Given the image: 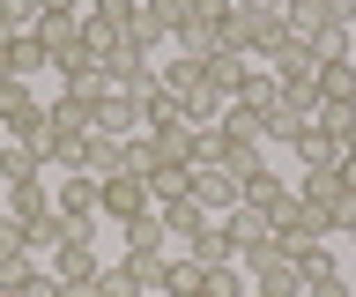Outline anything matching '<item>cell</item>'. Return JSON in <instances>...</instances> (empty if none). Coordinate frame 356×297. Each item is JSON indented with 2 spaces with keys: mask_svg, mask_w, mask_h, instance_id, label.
<instances>
[{
  "mask_svg": "<svg viewBox=\"0 0 356 297\" xmlns=\"http://www.w3.org/2000/svg\"><path fill=\"white\" fill-rule=\"evenodd\" d=\"M200 297H252V275L230 260V268H208L200 275Z\"/></svg>",
  "mask_w": 356,
  "mask_h": 297,
  "instance_id": "cb8c5ba5",
  "label": "cell"
},
{
  "mask_svg": "<svg viewBox=\"0 0 356 297\" xmlns=\"http://www.w3.org/2000/svg\"><path fill=\"white\" fill-rule=\"evenodd\" d=\"M186 260H200V268H230V260H238V246L222 238V223H208L193 246H186Z\"/></svg>",
  "mask_w": 356,
  "mask_h": 297,
  "instance_id": "ffe728a7",
  "label": "cell"
},
{
  "mask_svg": "<svg viewBox=\"0 0 356 297\" xmlns=\"http://www.w3.org/2000/svg\"><path fill=\"white\" fill-rule=\"evenodd\" d=\"M119 163H127V179H149V171H156V141L149 134H127V156H119Z\"/></svg>",
  "mask_w": 356,
  "mask_h": 297,
  "instance_id": "4316f807",
  "label": "cell"
},
{
  "mask_svg": "<svg viewBox=\"0 0 356 297\" xmlns=\"http://www.w3.org/2000/svg\"><path fill=\"white\" fill-rule=\"evenodd\" d=\"M156 216H163V238H171V252H186V246L200 238V230L216 223V216H208V208H193V201H163Z\"/></svg>",
  "mask_w": 356,
  "mask_h": 297,
  "instance_id": "7c38bea8",
  "label": "cell"
},
{
  "mask_svg": "<svg viewBox=\"0 0 356 297\" xmlns=\"http://www.w3.org/2000/svg\"><path fill=\"white\" fill-rule=\"evenodd\" d=\"M297 260V275H305V290H319V282H341V260H334V246L319 238V246H305V252H289Z\"/></svg>",
  "mask_w": 356,
  "mask_h": 297,
  "instance_id": "e0dca14e",
  "label": "cell"
},
{
  "mask_svg": "<svg viewBox=\"0 0 356 297\" xmlns=\"http://www.w3.org/2000/svg\"><path fill=\"white\" fill-rule=\"evenodd\" d=\"M341 163H356V112H349V127H341Z\"/></svg>",
  "mask_w": 356,
  "mask_h": 297,
  "instance_id": "f1b7e54d",
  "label": "cell"
},
{
  "mask_svg": "<svg viewBox=\"0 0 356 297\" xmlns=\"http://www.w3.org/2000/svg\"><path fill=\"white\" fill-rule=\"evenodd\" d=\"M349 60H356V30H349Z\"/></svg>",
  "mask_w": 356,
  "mask_h": 297,
  "instance_id": "f546056e",
  "label": "cell"
},
{
  "mask_svg": "<svg viewBox=\"0 0 356 297\" xmlns=\"http://www.w3.org/2000/svg\"><path fill=\"white\" fill-rule=\"evenodd\" d=\"M156 82H163V97L186 112V104L208 90V60H193V52H171V60H156Z\"/></svg>",
  "mask_w": 356,
  "mask_h": 297,
  "instance_id": "52a82bcc",
  "label": "cell"
},
{
  "mask_svg": "<svg viewBox=\"0 0 356 297\" xmlns=\"http://www.w3.org/2000/svg\"><path fill=\"white\" fill-rule=\"evenodd\" d=\"M52 208H60L67 223H97V179L89 171H60L52 179Z\"/></svg>",
  "mask_w": 356,
  "mask_h": 297,
  "instance_id": "8fae6325",
  "label": "cell"
},
{
  "mask_svg": "<svg viewBox=\"0 0 356 297\" xmlns=\"http://www.w3.org/2000/svg\"><path fill=\"white\" fill-rule=\"evenodd\" d=\"M178 52H193V60H216L230 45V0H178Z\"/></svg>",
  "mask_w": 356,
  "mask_h": 297,
  "instance_id": "6da1fadb",
  "label": "cell"
},
{
  "mask_svg": "<svg viewBox=\"0 0 356 297\" xmlns=\"http://www.w3.org/2000/svg\"><path fill=\"white\" fill-rule=\"evenodd\" d=\"M22 268H30V252H22V223H8V216H0V290H8Z\"/></svg>",
  "mask_w": 356,
  "mask_h": 297,
  "instance_id": "603a6c76",
  "label": "cell"
},
{
  "mask_svg": "<svg viewBox=\"0 0 356 297\" xmlns=\"http://www.w3.org/2000/svg\"><path fill=\"white\" fill-rule=\"evenodd\" d=\"M89 290H97V297H149V290H141V275H134L127 260H119V268H97V282H89Z\"/></svg>",
  "mask_w": 356,
  "mask_h": 297,
  "instance_id": "d4e9b609",
  "label": "cell"
},
{
  "mask_svg": "<svg viewBox=\"0 0 356 297\" xmlns=\"http://www.w3.org/2000/svg\"><path fill=\"white\" fill-rule=\"evenodd\" d=\"M0 141H8V127H0Z\"/></svg>",
  "mask_w": 356,
  "mask_h": 297,
  "instance_id": "4dcf8cb0",
  "label": "cell"
},
{
  "mask_svg": "<svg viewBox=\"0 0 356 297\" xmlns=\"http://www.w3.org/2000/svg\"><path fill=\"white\" fill-rule=\"evenodd\" d=\"M52 208V179H30V186H8V223H38Z\"/></svg>",
  "mask_w": 356,
  "mask_h": 297,
  "instance_id": "2e32d148",
  "label": "cell"
},
{
  "mask_svg": "<svg viewBox=\"0 0 356 297\" xmlns=\"http://www.w3.org/2000/svg\"><path fill=\"white\" fill-rule=\"evenodd\" d=\"M82 141H89V127L67 104H44V127H38V163H44V179H60V171H82Z\"/></svg>",
  "mask_w": 356,
  "mask_h": 297,
  "instance_id": "7a4b0ae2",
  "label": "cell"
},
{
  "mask_svg": "<svg viewBox=\"0 0 356 297\" xmlns=\"http://www.w3.org/2000/svg\"><path fill=\"white\" fill-rule=\"evenodd\" d=\"M289 193H297V179H282L275 163H252V171L238 179V208H260V216H275Z\"/></svg>",
  "mask_w": 356,
  "mask_h": 297,
  "instance_id": "ba28073f",
  "label": "cell"
},
{
  "mask_svg": "<svg viewBox=\"0 0 356 297\" xmlns=\"http://www.w3.org/2000/svg\"><path fill=\"white\" fill-rule=\"evenodd\" d=\"M67 230H74V223H67L60 208H44L38 223H22V252H52V246H60V238H67Z\"/></svg>",
  "mask_w": 356,
  "mask_h": 297,
  "instance_id": "7402d4cb",
  "label": "cell"
},
{
  "mask_svg": "<svg viewBox=\"0 0 356 297\" xmlns=\"http://www.w3.org/2000/svg\"><path fill=\"white\" fill-rule=\"evenodd\" d=\"M97 268H104V260H97V246H89V223H74L60 246H52V275H60V290H89Z\"/></svg>",
  "mask_w": 356,
  "mask_h": 297,
  "instance_id": "277c9868",
  "label": "cell"
},
{
  "mask_svg": "<svg viewBox=\"0 0 356 297\" xmlns=\"http://www.w3.org/2000/svg\"><path fill=\"white\" fill-rule=\"evenodd\" d=\"M200 260H186V252H171V260H163V282H156V297H200Z\"/></svg>",
  "mask_w": 356,
  "mask_h": 297,
  "instance_id": "ac0fdd59",
  "label": "cell"
},
{
  "mask_svg": "<svg viewBox=\"0 0 356 297\" xmlns=\"http://www.w3.org/2000/svg\"><path fill=\"white\" fill-rule=\"evenodd\" d=\"M252 297H267V290H252Z\"/></svg>",
  "mask_w": 356,
  "mask_h": 297,
  "instance_id": "d6a6232c",
  "label": "cell"
},
{
  "mask_svg": "<svg viewBox=\"0 0 356 297\" xmlns=\"http://www.w3.org/2000/svg\"><path fill=\"white\" fill-rule=\"evenodd\" d=\"M275 38H289V0H230V45L267 60Z\"/></svg>",
  "mask_w": 356,
  "mask_h": 297,
  "instance_id": "3957f363",
  "label": "cell"
},
{
  "mask_svg": "<svg viewBox=\"0 0 356 297\" xmlns=\"http://www.w3.org/2000/svg\"><path fill=\"white\" fill-rule=\"evenodd\" d=\"M0 30H8V23H0Z\"/></svg>",
  "mask_w": 356,
  "mask_h": 297,
  "instance_id": "836d02e7",
  "label": "cell"
},
{
  "mask_svg": "<svg viewBox=\"0 0 356 297\" xmlns=\"http://www.w3.org/2000/svg\"><path fill=\"white\" fill-rule=\"evenodd\" d=\"M8 297H67V290H60V275H52V268H22L15 282H8Z\"/></svg>",
  "mask_w": 356,
  "mask_h": 297,
  "instance_id": "484cf974",
  "label": "cell"
},
{
  "mask_svg": "<svg viewBox=\"0 0 356 297\" xmlns=\"http://www.w3.org/2000/svg\"><path fill=\"white\" fill-rule=\"evenodd\" d=\"M297 171H341V127L312 119L305 134H297Z\"/></svg>",
  "mask_w": 356,
  "mask_h": 297,
  "instance_id": "30bf717a",
  "label": "cell"
},
{
  "mask_svg": "<svg viewBox=\"0 0 356 297\" xmlns=\"http://www.w3.org/2000/svg\"><path fill=\"white\" fill-rule=\"evenodd\" d=\"M186 201L208 208V216H230V208H238V171H222V163H193V171H186Z\"/></svg>",
  "mask_w": 356,
  "mask_h": 297,
  "instance_id": "5b68a950",
  "label": "cell"
},
{
  "mask_svg": "<svg viewBox=\"0 0 356 297\" xmlns=\"http://www.w3.org/2000/svg\"><path fill=\"white\" fill-rule=\"evenodd\" d=\"M252 290H267V297H305V275H297V260H289V252H275V260H260V268H252Z\"/></svg>",
  "mask_w": 356,
  "mask_h": 297,
  "instance_id": "9a60e30c",
  "label": "cell"
},
{
  "mask_svg": "<svg viewBox=\"0 0 356 297\" xmlns=\"http://www.w3.org/2000/svg\"><path fill=\"white\" fill-rule=\"evenodd\" d=\"M119 156H127V141H119V134H97V127H89V141H82V171H89V179H119V171H127Z\"/></svg>",
  "mask_w": 356,
  "mask_h": 297,
  "instance_id": "5bb4252c",
  "label": "cell"
},
{
  "mask_svg": "<svg viewBox=\"0 0 356 297\" xmlns=\"http://www.w3.org/2000/svg\"><path fill=\"white\" fill-rule=\"evenodd\" d=\"M319 104L356 112V60H319Z\"/></svg>",
  "mask_w": 356,
  "mask_h": 297,
  "instance_id": "4fadbf2b",
  "label": "cell"
},
{
  "mask_svg": "<svg viewBox=\"0 0 356 297\" xmlns=\"http://www.w3.org/2000/svg\"><path fill=\"white\" fill-rule=\"evenodd\" d=\"M349 297H356V290H349Z\"/></svg>",
  "mask_w": 356,
  "mask_h": 297,
  "instance_id": "e575fe53",
  "label": "cell"
},
{
  "mask_svg": "<svg viewBox=\"0 0 356 297\" xmlns=\"http://www.w3.org/2000/svg\"><path fill=\"white\" fill-rule=\"evenodd\" d=\"M238 104H245V112H252V119H267V112H275V104H282V82H275V74H267V67H252V82H245V90H238Z\"/></svg>",
  "mask_w": 356,
  "mask_h": 297,
  "instance_id": "44dd1931",
  "label": "cell"
},
{
  "mask_svg": "<svg viewBox=\"0 0 356 297\" xmlns=\"http://www.w3.org/2000/svg\"><path fill=\"white\" fill-rule=\"evenodd\" d=\"M349 246H356V230H349Z\"/></svg>",
  "mask_w": 356,
  "mask_h": 297,
  "instance_id": "1f68e13d",
  "label": "cell"
},
{
  "mask_svg": "<svg viewBox=\"0 0 356 297\" xmlns=\"http://www.w3.org/2000/svg\"><path fill=\"white\" fill-rule=\"evenodd\" d=\"M149 179H97V216H111V223H134V216H149Z\"/></svg>",
  "mask_w": 356,
  "mask_h": 297,
  "instance_id": "8992f818",
  "label": "cell"
},
{
  "mask_svg": "<svg viewBox=\"0 0 356 297\" xmlns=\"http://www.w3.org/2000/svg\"><path fill=\"white\" fill-rule=\"evenodd\" d=\"M252 67H260V60H252V52H245V45H222L216 60H208V90H216L222 104H238V90H245V82H252Z\"/></svg>",
  "mask_w": 356,
  "mask_h": 297,
  "instance_id": "9c48e42d",
  "label": "cell"
},
{
  "mask_svg": "<svg viewBox=\"0 0 356 297\" xmlns=\"http://www.w3.org/2000/svg\"><path fill=\"white\" fill-rule=\"evenodd\" d=\"M0 179H8V186H30V179H44L38 149H30V141H0Z\"/></svg>",
  "mask_w": 356,
  "mask_h": 297,
  "instance_id": "d6986e66",
  "label": "cell"
},
{
  "mask_svg": "<svg viewBox=\"0 0 356 297\" xmlns=\"http://www.w3.org/2000/svg\"><path fill=\"white\" fill-rule=\"evenodd\" d=\"M319 15H327L334 30H356V0H319Z\"/></svg>",
  "mask_w": 356,
  "mask_h": 297,
  "instance_id": "83f0119b",
  "label": "cell"
}]
</instances>
